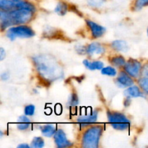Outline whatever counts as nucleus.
Masks as SVG:
<instances>
[{
    "instance_id": "obj_9",
    "label": "nucleus",
    "mask_w": 148,
    "mask_h": 148,
    "mask_svg": "<svg viewBox=\"0 0 148 148\" xmlns=\"http://www.w3.org/2000/svg\"><path fill=\"white\" fill-rule=\"evenodd\" d=\"M116 84L121 88H126L134 85V81L127 72H121L117 77Z\"/></svg>"
},
{
    "instance_id": "obj_8",
    "label": "nucleus",
    "mask_w": 148,
    "mask_h": 148,
    "mask_svg": "<svg viewBox=\"0 0 148 148\" xmlns=\"http://www.w3.org/2000/svg\"><path fill=\"white\" fill-rule=\"evenodd\" d=\"M53 135H54L55 143L58 147H67L72 145V143L67 140L66 134L62 130H56Z\"/></svg>"
},
{
    "instance_id": "obj_14",
    "label": "nucleus",
    "mask_w": 148,
    "mask_h": 148,
    "mask_svg": "<svg viewBox=\"0 0 148 148\" xmlns=\"http://www.w3.org/2000/svg\"><path fill=\"white\" fill-rule=\"evenodd\" d=\"M83 64L85 65L87 69H90V70H99L103 67V63L100 61L90 62L88 59H85L83 61Z\"/></svg>"
},
{
    "instance_id": "obj_30",
    "label": "nucleus",
    "mask_w": 148,
    "mask_h": 148,
    "mask_svg": "<svg viewBox=\"0 0 148 148\" xmlns=\"http://www.w3.org/2000/svg\"><path fill=\"white\" fill-rule=\"evenodd\" d=\"M17 147H19V148H28V147H30V146H29L28 145L23 143V144H21V145H20L17 146Z\"/></svg>"
},
{
    "instance_id": "obj_10",
    "label": "nucleus",
    "mask_w": 148,
    "mask_h": 148,
    "mask_svg": "<svg viewBox=\"0 0 148 148\" xmlns=\"http://www.w3.org/2000/svg\"><path fill=\"white\" fill-rule=\"evenodd\" d=\"M86 23L89 28L90 29L91 33H92V36L94 38H98L101 37L105 33L106 28L103 26L97 24V23H94L91 20H88Z\"/></svg>"
},
{
    "instance_id": "obj_3",
    "label": "nucleus",
    "mask_w": 148,
    "mask_h": 148,
    "mask_svg": "<svg viewBox=\"0 0 148 148\" xmlns=\"http://www.w3.org/2000/svg\"><path fill=\"white\" fill-rule=\"evenodd\" d=\"M108 122L114 129L124 131L130 128L131 122L124 114L114 111H107Z\"/></svg>"
},
{
    "instance_id": "obj_6",
    "label": "nucleus",
    "mask_w": 148,
    "mask_h": 148,
    "mask_svg": "<svg viewBox=\"0 0 148 148\" xmlns=\"http://www.w3.org/2000/svg\"><path fill=\"white\" fill-rule=\"evenodd\" d=\"M98 111H94L88 115L80 116L78 117L77 123L82 127H88V126L96 123L97 119H98Z\"/></svg>"
},
{
    "instance_id": "obj_12",
    "label": "nucleus",
    "mask_w": 148,
    "mask_h": 148,
    "mask_svg": "<svg viewBox=\"0 0 148 148\" xmlns=\"http://www.w3.org/2000/svg\"><path fill=\"white\" fill-rule=\"evenodd\" d=\"M124 95L129 98L144 96V94L142 92L141 90L136 85H132V86L128 87V88L124 91Z\"/></svg>"
},
{
    "instance_id": "obj_26",
    "label": "nucleus",
    "mask_w": 148,
    "mask_h": 148,
    "mask_svg": "<svg viewBox=\"0 0 148 148\" xmlns=\"http://www.w3.org/2000/svg\"><path fill=\"white\" fill-rule=\"evenodd\" d=\"M35 110H36V108H35V106L33 105H27L26 106L25 108L24 112L25 116H33L35 113Z\"/></svg>"
},
{
    "instance_id": "obj_20",
    "label": "nucleus",
    "mask_w": 148,
    "mask_h": 148,
    "mask_svg": "<svg viewBox=\"0 0 148 148\" xmlns=\"http://www.w3.org/2000/svg\"><path fill=\"white\" fill-rule=\"evenodd\" d=\"M101 74L107 76L114 77L116 75L117 72L115 68L112 66H106V67H103L101 69Z\"/></svg>"
},
{
    "instance_id": "obj_24",
    "label": "nucleus",
    "mask_w": 148,
    "mask_h": 148,
    "mask_svg": "<svg viewBox=\"0 0 148 148\" xmlns=\"http://www.w3.org/2000/svg\"><path fill=\"white\" fill-rule=\"evenodd\" d=\"M106 0H87V2L92 7H100L103 5Z\"/></svg>"
},
{
    "instance_id": "obj_15",
    "label": "nucleus",
    "mask_w": 148,
    "mask_h": 148,
    "mask_svg": "<svg viewBox=\"0 0 148 148\" xmlns=\"http://www.w3.org/2000/svg\"><path fill=\"white\" fill-rule=\"evenodd\" d=\"M30 126V121L27 116H21L18 119V123H17V129L20 131H25L27 130Z\"/></svg>"
},
{
    "instance_id": "obj_4",
    "label": "nucleus",
    "mask_w": 148,
    "mask_h": 148,
    "mask_svg": "<svg viewBox=\"0 0 148 148\" xmlns=\"http://www.w3.org/2000/svg\"><path fill=\"white\" fill-rule=\"evenodd\" d=\"M34 35L35 33L33 29L25 25L12 27L7 32V36L12 40L17 38H31Z\"/></svg>"
},
{
    "instance_id": "obj_19",
    "label": "nucleus",
    "mask_w": 148,
    "mask_h": 148,
    "mask_svg": "<svg viewBox=\"0 0 148 148\" xmlns=\"http://www.w3.org/2000/svg\"><path fill=\"white\" fill-rule=\"evenodd\" d=\"M0 10L4 11H10L13 10L12 0H0Z\"/></svg>"
},
{
    "instance_id": "obj_25",
    "label": "nucleus",
    "mask_w": 148,
    "mask_h": 148,
    "mask_svg": "<svg viewBox=\"0 0 148 148\" xmlns=\"http://www.w3.org/2000/svg\"><path fill=\"white\" fill-rule=\"evenodd\" d=\"M139 85L141 87L142 89L145 92H147V86H148V80L147 77H143L139 79Z\"/></svg>"
},
{
    "instance_id": "obj_5",
    "label": "nucleus",
    "mask_w": 148,
    "mask_h": 148,
    "mask_svg": "<svg viewBox=\"0 0 148 148\" xmlns=\"http://www.w3.org/2000/svg\"><path fill=\"white\" fill-rule=\"evenodd\" d=\"M126 72L130 77L137 78L140 75L142 71V64L139 61L136 59H130L128 62H126L124 65Z\"/></svg>"
},
{
    "instance_id": "obj_11",
    "label": "nucleus",
    "mask_w": 148,
    "mask_h": 148,
    "mask_svg": "<svg viewBox=\"0 0 148 148\" xmlns=\"http://www.w3.org/2000/svg\"><path fill=\"white\" fill-rule=\"evenodd\" d=\"M13 9H24L33 12L36 11L34 4L28 0H12Z\"/></svg>"
},
{
    "instance_id": "obj_2",
    "label": "nucleus",
    "mask_w": 148,
    "mask_h": 148,
    "mask_svg": "<svg viewBox=\"0 0 148 148\" xmlns=\"http://www.w3.org/2000/svg\"><path fill=\"white\" fill-rule=\"evenodd\" d=\"M102 126H93L88 129L82 138V147L85 148H97L98 147L100 139L102 135Z\"/></svg>"
},
{
    "instance_id": "obj_16",
    "label": "nucleus",
    "mask_w": 148,
    "mask_h": 148,
    "mask_svg": "<svg viewBox=\"0 0 148 148\" xmlns=\"http://www.w3.org/2000/svg\"><path fill=\"white\" fill-rule=\"evenodd\" d=\"M40 131H41L42 134L46 137H51L53 136V134L56 132V130L54 126L51 124H46L40 127Z\"/></svg>"
},
{
    "instance_id": "obj_18",
    "label": "nucleus",
    "mask_w": 148,
    "mask_h": 148,
    "mask_svg": "<svg viewBox=\"0 0 148 148\" xmlns=\"http://www.w3.org/2000/svg\"><path fill=\"white\" fill-rule=\"evenodd\" d=\"M110 62L115 66H123L124 64L126 63V60L123 56H116L111 58L110 59Z\"/></svg>"
},
{
    "instance_id": "obj_29",
    "label": "nucleus",
    "mask_w": 148,
    "mask_h": 148,
    "mask_svg": "<svg viewBox=\"0 0 148 148\" xmlns=\"http://www.w3.org/2000/svg\"><path fill=\"white\" fill-rule=\"evenodd\" d=\"M9 78H10V74H9V72H4L1 75V79L2 80H7Z\"/></svg>"
},
{
    "instance_id": "obj_22",
    "label": "nucleus",
    "mask_w": 148,
    "mask_h": 148,
    "mask_svg": "<svg viewBox=\"0 0 148 148\" xmlns=\"http://www.w3.org/2000/svg\"><path fill=\"white\" fill-rule=\"evenodd\" d=\"M148 4V0H134L133 9L134 10H140Z\"/></svg>"
},
{
    "instance_id": "obj_23",
    "label": "nucleus",
    "mask_w": 148,
    "mask_h": 148,
    "mask_svg": "<svg viewBox=\"0 0 148 148\" xmlns=\"http://www.w3.org/2000/svg\"><path fill=\"white\" fill-rule=\"evenodd\" d=\"M79 103V98L76 93H72L68 100V106L69 107H75Z\"/></svg>"
},
{
    "instance_id": "obj_7",
    "label": "nucleus",
    "mask_w": 148,
    "mask_h": 148,
    "mask_svg": "<svg viewBox=\"0 0 148 148\" xmlns=\"http://www.w3.org/2000/svg\"><path fill=\"white\" fill-rule=\"evenodd\" d=\"M86 53L90 57H98L105 53V48L98 43H92L86 47Z\"/></svg>"
},
{
    "instance_id": "obj_17",
    "label": "nucleus",
    "mask_w": 148,
    "mask_h": 148,
    "mask_svg": "<svg viewBox=\"0 0 148 148\" xmlns=\"http://www.w3.org/2000/svg\"><path fill=\"white\" fill-rule=\"evenodd\" d=\"M55 12L60 16H64L68 11V4L64 1H59L55 7Z\"/></svg>"
},
{
    "instance_id": "obj_21",
    "label": "nucleus",
    "mask_w": 148,
    "mask_h": 148,
    "mask_svg": "<svg viewBox=\"0 0 148 148\" xmlns=\"http://www.w3.org/2000/svg\"><path fill=\"white\" fill-rule=\"evenodd\" d=\"M44 145H45V142L42 137H36L33 138V140H32L30 147H36V148H40V147H44Z\"/></svg>"
},
{
    "instance_id": "obj_13",
    "label": "nucleus",
    "mask_w": 148,
    "mask_h": 148,
    "mask_svg": "<svg viewBox=\"0 0 148 148\" xmlns=\"http://www.w3.org/2000/svg\"><path fill=\"white\" fill-rule=\"evenodd\" d=\"M111 46L113 49L117 51L121 52H127L129 50V46L127 42L121 40H114L111 43Z\"/></svg>"
},
{
    "instance_id": "obj_27",
    "label": "nucleus",
    "mask_w": 148,
    "mask_h": 148,
    "mask_svg": "<svg viewBox=\"0 0 148 148\" xmlns=\"http://www.w3.org/2000/svg\"><path fill=\"white\" fill-rule=\"evenodd\" d=\"M76 51L79 53V54H84L86 53V48L81 45H78L76 46Z\"/></svg>"
},
{
    "instance_id": "obj_28",
    "label": "nucleus",
    "mask_w": 148,
    "mask_h": 148,
    "mask_svg": "<svg viewBox=\"0 0 148 148\" xmlns=\"http://www.w3.org/2000/svg\"><path fill=\"white\" fill-rule=\"evenodd\" d=\"M6 57V51L3 48H0V61H3Z\"/></svg>"
},
{
    "instance_id": "obj_1",
    "label": "nucleus",
    "mask_w": 148,
    "mask_h": 148,
    "mask_svg": "<svg viewBox=\"0 0 148 148\" xmlns=\"http://www.w3.org/2000/svg\"><path fill=\"white\" fill-rule=\"evenodd\" d=\"M33 60L39 75L46 81L51 82L63 77V68L51 55H38L33 58Z\"/></svg>"
},
{
    "instance_id": "obj_31",
    "label": "nucleus",
    "mask_w": 148,
    "mask_h": 148,
    "mask_svg": "<svg viewBox=\"0 0 148 148\" xmlns=\"http://www.w3.org/2000/svg\"><path fill=\"white\" fill-rule=\"evenodd\" d=\"M3 134H4V133L2 132L1 131V130H0V137H1L3 136Z\"/></svg>"
}]
</instances>
